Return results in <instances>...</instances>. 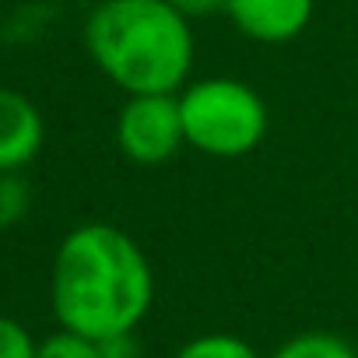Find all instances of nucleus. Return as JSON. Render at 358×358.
I'll return each instance as SVG.
<instances>
[{
    "label": "nucleus",
    "instance_id": "nucleus-8",
    "mask_svg": "<svg viewBox=\"0 0 358 358\" xmlns=\"http://www.w3.org/2000/svg\"><path fill=\"white\" fill-rule=\"evenodd\" d=\"M172 358H264L246 337L239 334H197L187 344H179V351Z\"/></svg>",
    "mask_w": 358,
    "mask_h": 358
},
{
    "label": "nucleus",
    "instance_id": "nucleus-13",
    "mask_svg": "<svg viewBox=\"0 0 358 358\" xmlns=\"http://www.w3.org/2000/svg\"><path fill=\"white\" fill-rule=\"evenodd\" d=\"M102 348V358H141V341H137V330L134 334H116V337H106L99 341Z\"/></svg>",
    "mask_w": 358,
    "mask_h": 358
},
{
    "label": "nucleus",
    "instance_id": "nucleus-10",
    "mask_svg": "<svg viewBox=\"0 0 358 358\" xmlns=\"http://www.w3.org/2000/svg\"><path fill=\"white\" fill-rule=\"evenodd\" d=\"M36 358H102V348L92 337H81L74 330L57 327L53 334H46L36 344Z\"/></svg>",
    "mask_w": 358,
    "mask_h": 358
},
{
    "label": "nucleus",
    "instance_id": "nucleus-11",
    "mask_svg": "<svg viewBox=\"0 0 358 358\" xmlns=\"http://www.w3.org/2000/svg\"><path fill=\"white\" fill-rule=\"evenodd\" d=\"M36 337L25 323L0 316V358H36Z\"/></svg>",
    "mask_w": 358,
    "mask_h": 358
},
{
    "label": "nucleus",
    "instance_id": "nucleus-7",
    "mask_svg": "<svg viewBox=\"0 0 358 358\" xmlns=\"http://www.w3.org/2000/svg\"><path fill=\"white\" fill-rule=\"evenodd\" d=\"M271 358H358V348L334 330H302L278 344Z\"/></svg>",
    "mask_w": 358,
    "mask_h": 358
},
{
    "label": "nucleus",
    "instance_id": "nucleus-3",
    "mask_svg": "<svg viewBox=\"0 0 358 358\" xmlns=\"http://www.w3.org/2000/svg\"><path fill=\"white\" fill-rule=\"evenodd\" d=\"M179 113H183L187 148L218 162L253 155L271 130L264 95L250 81L229 74L194 78L179 92Z\"/></svg>",
    "mask_w": 358,
    "mask_h": 358
},
{
    "label": "nucleus",
    "instance_id": "nucleus-1",
    "mask_svg": "<svg viewBox=\"0 0 358 358\" xmlns=\"http://www.w3.org/2000/svg\"><path fill=\"white\" fill-rule=\"evenodd\" d=\"M155 302V271L141 243L109 222L74 225L50 267V309L64 330L92 341L134 334Z\"/></svg>",
    "mask_w": 358,
    "mask_h": 358
},
{
    "label": "nucleus",
    "instance_id": "nucleus-6",
    "mask_svg": "<svg viewBox=\"0 0 358 358\" xmlns=\"http://www.w3.org/2000/svg\"><path fill=\"white\" fill-rule=\"evenodd\" d=\"M46 148V120L39 106L15 88L0 85V172L29 169Z\"/></svg>",
    "mask_w": 358,
    "mask_h": 358
},
{
    "label": "nucleus",
    "instance_id": "nucleus-4",
    "mask_svg": "<svg viewBox=\"0 0 358 358\" xmlns=\"http://www.w3.org/2000/svg\"><path fill=\"white\" fill-rule=\"evenodd\" d=\"M116 148L137 169H158L187 148L176 95H127L116 113Z\"/></svg>",
    "mask_w": 358,
    "mask_h": 358
},
{
    "label": "nucleus",
    "instance_id": "nucleus-5",
    "mask_svg": "<svg viewBox=\"0 0 358 358\" xmlns=\"http://www.w3.org/2000/svg\"><path fill=\"white\" fill-rule=\"evenodd\" d=\"M316 15V0H229L225 18L236 32L260 46L295 43Z\"/></svg>",
    "mask_w": 358,
    "mask_h": 358
},
{
    "label": "nucleus",
    "instance_id": "nucleus-12",
    "mask_svg": "<svg viewBox=\"0 0 358 358\" xmlns=\"http://www.w3.org/2000/svg\"><path fill=\"white\" fill-rule=\"evenodd\" d=\"M169 4L183 15V18H190V22H197V18H215V15H225V4L229 0H169Z\"/></svg>",
    "mask_w": 358,
    "mask_h": 358
},
{
    "label": "nucleus",
    "instance_id": "nucleus-2",
    "mask_svg": "<svg viewBox=\"0 0 358 358\" xmlns=\"http://www.w3.org/2000/svg\"><path fill=\"white\" fill-rule=\"evenodd\" d=\"M81 39L99 74L123 95H176L194 81V22L169 0H99Z\"/></svg>",
    "mask_w": 358,
    "mask_h": 358
},
{
    "label": "nucleus",
    "instance_id": "nucleus-9",
    "mask_svg": "<svg viewBox=\"0 0 358 358\" xmlns=\"http://www.w3.org/2000/svg\"><path fill=\"white\" fill-rule=\"evenodd\" d=\"M32 211V187L22 172H0V232L18 229Z\"/></svg>",
    "mask_w": 358,
    "mask_h": 358
}]
</instances>
